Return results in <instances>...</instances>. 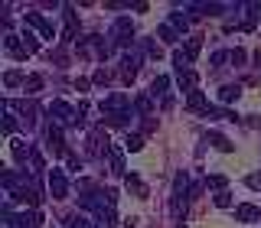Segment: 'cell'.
I'll return each mask as SVG.
<instances>
[{"mask_svg": "<svg viewBox=\"0 0 261 228\" xmlns=\"http://www.w3.org/2000/svg\"><path fill=\"white\" fill-rule=\"evenodd\" d=\"M111 33H114V43L118 46H130L134 43V23H130V16H118Z\"/></svg>", "mask_w": 261, "mask_h": 228, "instance_id": "6da1fadb", "label": "cell"}, {"mask_svg": "<svg viewBox=\"0 0 261 228\" xmlns=\"http://www.w3.org/2000/svg\"><path fill=\"white\" fill-rule=\"evenodd\" d=\"M49 192H53V199H65V195H69V179H65V173L59 166H53L49 169Z\"/></svg>", "mask_w": 261, "mask_h": 228, "instance_id": "7a4b0ae2", "label": "cell"}, {"mask_svg": "<svg viewBox=\"0 0 261 228\" xmlns=\"http://www.w3.org/2000/svg\"><path fill=\"white\" fill-rule=\"evenodd\" d=\"M49 114H53L59 124H79V111L72 108V104H65V101H53L49 104Z\"/></svg>", "mask_w": 261, "mask_h": 228, "instance_id": "3957f363", "label": "cell"}, {"mask_svg": "<svg viewBox=\"0 0 261 228\" xmlns=\"http://www.w3.org/2000/svg\"><path fill=\"white\" fill-rule=\"evenodd\" d=\"M88 153H95V157H101V153H108L111 150V140H108V134H105V127H95L92 134H88Z\"/></svg>", "mask_w": 261, "mask_h": 228, "instance_id": "277c9868", "label": "cell"}, {"mask_svg": "<svg viewBox=\"0 0 261 228\" xmlns=\"http://www.w3.org/2000/svg\"><path fill=\"white\" fill-rule=\"evenodd\" d=\"M101 111L108 114H124V111H130V101H127V95H108V98H101Z\"/></svg>", "mask_w": 261, "mask_h": 228, "instance_id": "5b68a950", "label": "cell"}, {"mask_svg": "<svg viewBox=\"0 0 261 228\" xmlns=\"http://www.w3.org/2000/svg\"><path fill=\"white\" fill-rule=\"evenodd\" d=\"M27 26H30V30H36L43 39H53V36H56L53 23H49V20H43V13H36V10H30V13H27Z\"/></svg>", "mask_w": 261, "mask_h": 228, "instance_id": "8992f818", "label": "cell"}, {"mask_svg": "<svg viewBox=\"0 0 261 228\" xmlns=\"http://www.w3.org/2000/svg\"><path fill=\"white\" fill-rule=\"evenodd\" d=\"M141 62H144L141 52H127L124 59H121V78H124V81H134L137 69H141Z\"/></svg>", "mask_w": 261, "mask_h": 228, "instance_id": "52a82bcc", "label": "cell"}, {"mask_svg": "<svg viewBox=\"0 0 261 228\" xmlns=\"http://www.w3.org/2000/svg\"><path fill=\"white\" fill-rule=\"evenodd\" d=\"M4 49L13 55V59H27V46H23V36H13V33H7L4 36Z\"/></svg>", "mask_w": 261, "mask_h": 228, "instance_id": "ba28073f", "label": "cell"}, {"mask_svg": "<svg viewBox=\"0 0 261 228\" xmlns=\"http://www.w3.org/2000/svg\"><path fill=\"white\" fill-rule=\"evenodd\" d=\"M186 111H193V114H206L209 111V101H206V95H202L199 88L186 95Z\"/></svg>", "mask_w": 261, "mask_h": 228, "instance_id": "9c48e42d", "label": "cell"}, {"mask_svg": "<svg viewBox=\"0 0 261 228\" xmlns=\"http://www.w3.org/2000/svg\"><path fill=\"white\" fill-rule=\"evenodd\" d=\"M235 218L245 222V225H251V222H258V218H261V209L251 206V202H242V206H235Z\"/></svg>", "mask_w": 261, "mask_h": 228, "instance_id": "30bf717a", "label": "cell"}, {"mask_svg": "<svg viewBox=\"0 0 261 228\" xmlns=\"http://www.w3.org/2000/svg\"><path fill=\"white\" fill-rule=\"evenodd\" d=\"M108 163H111L114 176H127L124 173V150H121V147H111V150H108Z\"/></svg>", "mask_w": 261, "mask_h": 228, "instance_id": "8fae6325", "label": "cell"}, {"mask_svg": "<svg viewBox=\"0 0 261 228\" xmlns=\"http://www.w3.org/2000/svg\"><path fill=\"white\" fill-rule=\"evenodd\" d=\"M65 33H62V39H65V43H69V39L72 36H75V33H79V13L75 10H72V7H65Z\"/></svg>", "mask_w": 261, "mask_h": 228, "instance_id": "7c38bea8", "label": "cell"}, {"mask_svg": "<svg viewBox=\"0 0 261 228\" xmlns=\"http://www.w3.org/2000/svg\"><path fill=\"white\" fill-rule=\"evenodd\" d=\"M124 186H127V192H134V195H137V199H147V195H150V192H147V186H144V179H141V176H134V173L124 176Z\"/></svg>", "mask_w": 261, "mask_h": 228, "instance_id": "4fadbf2b", "label": "cell"}, {"mask_svg": "<svg viewBox=\"0 0 261 228\" xmlns=\"http://www.w3.org/2000/svg\"><path fill=\"white\" fill-rule=\"evenodd\" d=\"M176 81H179V88L190 95V92H196V85H199V75H196L193 69H186V72H179V78H176Z\"/></svg>", "mask_w": 261, "mask_h": 228, "instance_id": "5bb4252c", "label": "cell"}, {"mask_svg": "<svg viewBox=\"0 0 261 228\" xmlns=\"http://www.w3.org/2000/svg\"><path fill=\"white\" fill-rule=\"evenodd\" d=\"M167 23H170V26H173V30L179 33V36H183V33L190 30V16H186V13H179V10L170 13V20H167Z\"/></svg>", "mask_w": 261, "mask_h": 228, "instance_id": "9a60e30c", "label": "cell"}, {"mask_svg": "<svg viewBox=\"0 0 261 228\" xmlns=\"http://www.w3.org/2000/svg\"><path fill=\"white\" fill-rule=\"evenodd\" d=\"M23 228H43L46 222H43V212H39V209H30V212H23Z\"/></svg>", "mask_w": 261, "mask_h": 228, "instance_id": "2e32d148", "label": "cell"}, {"mask_svg": "<svg viewBox=\"0 0 261 228\" xmlns=\"http://www.w3.org/2000/svg\"><path fill=\"white\" fill-rule=\"evenodd\" d=\"M46 140H49V147H53L56 153H62V130H59V124H49Z\"/></svg>", "mask_w": 261, "mask_h": 228, "instance_id": "e0dca14e", "label": "cell"}, {"mask_svg": "<svg viewBox=\"0 0 261 228\" xmlns=\"http://www.w3.org/2000/svg\"><path fill=\"white\" fill-rule=\"evenodd\" d=\"M239 95H242V88H235V85H222V88H219V101H222V104L239 101Z\"/></svg>", "mask_w": 261, "mask_h": 228, "instance_id": "ac0fdd59", "label": "cell"}, {"mask_svg": "<svg viewBox=\"0 0 261 228\" xmlns=\"http://www.w3.org/2000/svg\"><path fill=\"white\" fill-rule=\"evenodd\" d=\"M4 85H7V88L27 85V75H23V72H16V69H10V72H4Z\"/></svg>", "mask_w": 261, "mask_h": 228, "instance_id": "d6986e66", "label": "cell"}, {"mask_svg": "<svg viewBox=\"0 0 261 228\" xmlns=\"http://www.w3.org/2000/svg\"><path fill=\"white\" fill-rule=\"evenodd\" d=\"M167 92H170V75H157L153 85H150V95H163V98H167Z\"/></svg>", "mask_w": 261, "mask_h": 228, "instance_id": "ffe728a7", "label": "cell"}, {"mask_svg": "<svg viewBox=\"0 0 261 228\" xmlns=\"http://www.w3.org/2000/svg\"><path fill=\"white\" fill-rule=\"evenodd\" d=\"M134 111H137V114H153L150 95H137V98H134Z\"/></svg>", "mask_w": 261, "mask_h": 228, "instance_id": "44dd1931", "label": "cell"}, {"mask_svg": "<svg viewBox=\"0 0 261 228\" xmlns=\"http://www.w3.org/2000/svg\"><path fill=\"white\" fill-rule=\"evenodd\" d=\"M209 144L216 147V150H222V153H232V140L222 137V134H209Z\"/></svg>", "mask_w": 261, "mask_h": 228, "instance_id": "7402d4cb", "label": "cell"}, {"mask_svg": "<svg viewBox=\"0 0 261 228\" xmlns=\"http://www.w3.org/2000/svg\"><path fill=\"white\" fill-rule=\"evenodd\" d=\"M27 157H33L30 147L23 144V140H13V160H16V163H27Z\"/></svg>", "mask_w": 261, "mask_h": 228, "instance_id": "603a6c76", "label": "cell"}, {"mask_svg": "<svg viewBox=\"0 0 261 228\" xmlns=\"http://www.w3.org/2000/svg\"><path fill=\"white\" fill-rule=\"evenodd\" d=\"M199 49H202V36H190L186 39V55L196 62V55H199Z\"/></svg>", "mask_w": 261, "mask_h": 228, "instance_id": "cb8c5ba5", "label": "cell"}, {"mask_svg": "<svg viewBox=\"0 0 261 228\" xmlns=\"http://www.w3.org/2000/svg\"><path fill=\"white\" fill-rule=\"evenodd\" d=\"M23 88H27V95H39L43 92V75H27V85Z\"/></svg>", "mask_w": 261, "mask_h": 228, "instance_id": "d4e9b609", "label": "cell"}, {"mask_svg": "<svg viewBox=\"0 0 261 228\" xmlns=\"http://www.w3.org/2000/svg\"><path fill=\"white\" fill-rule=\"evenodd\" d=\"M157 36L163 39V43H176V39H179V33H176L173 26H170V23H163V26L157 30Z\"/></svg>", "mask_w": 261, "mask_h": 228, "instance_id": "484cf974", "label": "cell"}, {"mask_svg": "<svg viewBox=\"0 0 261 228\" xmlns=\"http://www.w3.org/2000/svg\"><path fill=\"white\" fill-rule=\"evenodd\" d=\"M190 55H186V49H176V52H173V65H176V69L179 72H186V69H190Z\"/></svg>", "mask_w": 261, "mask_h": 228, "instance_id": "4316f807", "label": "cell"}, {"mask_svg": "<svg viewBox=\"0 0 261 228\" xmlns=\"http://www.w3.org/2000/svg\"><path fill=\"white\" fill-rule=\"evenodd\" d=\"M170 212H173V218H183V215H186V199H183V195H173Z\"/></svg>", "mask_w": 261, "mask_h": 228, "instance_id": "83f0119b", "label": "cell"}, {"mask_svg": "<svg viewBox=\"0 0 261 228\" xmlns=\"http://www.w3.org/2000/svg\"><path fill=\"white\" fill-rule=\"evenodd\" d=\"M144 147V134H127V140H124V150H130V153H137Z\"/></svg>", "mask_w": 261, "mask_h": 228, "instance_id": "f1b7e54d", "label": "cell"}, {"mask_svg": "<svg viewBox=\"0 0 261 228\" xmlns=\"http://www.w3.org/2000/svg\"><path fill=\"white\" fill-rule=\"evenodd\" d=\"M4 134L13 140V134H16V118H13V114H4Z\"/></svg>", "mask_w": 261, "mask_h": 228, "instance_id": "f546056e", "label": "cell"}, {"mask_svg": "<svg viewBox=\"0 0 261 228\" xmlns=\"http://www.w3.org/2000/svg\"><path fill=\"white\" fill-rule=\"evenodd\" d=\"M23 46H27V52H36V49H39V39L27 30V33H23Z\"/></svg>", "mask_w": 261, "mask_h": 228, "instance_id": "4dcf8cb0", "label": "cell"}, {"mask_svg": "<svg viewBox=\"0 0 261 228\" xmlns=\"http://www.w3.org/2000/svg\"><path fill=\"white\" fill-rule=\"evenodd\" d=\"M212 202H216V209H228V206H232V195H228V192H216Z\"/></svg>", "mask_w": 261, "mask_h": 228, "instance_id": "1f68e13d", "label": "cell"}, {"mask_svg": "<svg viewBox=\"0 0 261 228\" xmlns=\"http://www.w3.org/2000/svg\"><path fill=\"white\" fill-rule=\"evenodd\" d=\"M206 186H212V189H225L228 179H225V176H209V179H206Z\"/></svg>", "mask_w": 261, "mask_h": 228, "instance_id": "d6a6232c", "label": "cell"}, {"mask_svg": "<svg viewBox=\"0 0 261 228\" xmlns=\"http://www.w3.org/2000/svg\"><path fill=\"white\" fill-rule=\"evenodd\" d=\"M206 118H212V121H216V118H235V114H228L225 108H212V104H209V111H206Z\"/></svg>", "mask_w": 261, "mask_h": 228, "instance_id": "836d02e7", "label": "cell"}, {"mask_svg": "<svg viewBox=\"0 0 261 228\" xmlns=\"http://www.w3.org/2000/svg\"><path fill=\"white\" fill-rule=\"evenodd\" d=\"M245 186L248 189H261V173H248L245 176Z\"/></svg>", "mask_w": 261, "mask_h": 228, "instance_id": "e575fe53", "label": "cell"}, {"mask_svg": "<svg viewBox=\"0 0 261 228\" xmlns=\"http://www.w3.org/2000/svg\"><path fill=\"white\" fill-rule=\"evenodd\" d=\"M30 163H33V173H36V176H39V173H43V166H46V160H43V157H39V153H33V157H30Z\"/></svg>", "mask_w": 261, "mask_h": 228, "instance_id": "d590c367", "label": "cell"}, {"mask_svg": "<svg viewBox=\"0 0 261 228\" xmlns=\"http://www.w3.org/2000/svg\"><path fill=\"white\" fill-rule=\"evenodd\" d=\"M144 49H147V55H157L160 59V46L153 43V39H144Z\"/></svg>", "mask_w": 261, "mask_h": 228, "instance_id": "8d00e7d4", "label": "cell"}, {"mask_svg": "<svg viewBox=\"0 0 261 228\" xmlns=\"http://www.w3.org/2000/svg\"><path fill=\"white\" fill-rule=\"evenodd\" d=\"M228 59H232L235 65H242L245 62V49H232V52H228Z\"/></svg>", "mask_w": 261, "mask_h": 228, "instance_id": "74e56055", "label": "cell"}, {"mask_svg": "<svg viewBox=\"0 0 261 228\" xmlns=\"http://www.w3.org/2000/svg\"><path fill=\"white\" fill-rule=\"evenodd\" d=\"M108 78H111V75H108V72H105V69H98L92 81H95V85H105V81H108Z\"/></svg>", "mask_w": 261, "mask_h": 228, "instance_id": "f35d334b", "label": "cell"}, {"mask_svg": "<svg viewBox=\"0 0 261 228\" xmlns=\"http://www.w3.org/2000/svg\"><path fill=\"white\" fill-rule=\"evenodd\" d=\"M228 59V52H212V65H225Z\"/></svg>", "mask_w": 261, "mask_h": 228, "instance_id": "ab89813d", "label": "cell"}, {"mask_svg": "<svg viewBox=\"0 0 261 228\" xmlns=\"http://www.w3.org/2000/svg\"><path fill=\"white\" fill-rule=\"evenodd\" d=\"M88 85H92L88 78H79V81H75V88H79V92H88Z\"/></svg>", "mask_w": 261, "mask_h": 228, "instance_id": "60d3db41", "label": "cell"}, {"mask_svg": "<svg viewBox=\"0 0 261 228\" xmlns=\"http://www.w3.org/2000/svg\"><path fill=\"white\" fill-rule=\"evenodd\" d=\"M95 228H105V222H101V225H95Z\"/></svg>", "mask_w": 261, "mask_h": 228, "instance_id": "b9f144b4", "label": "cell"}, {"mask_svg": "<svg viewBox=\"0 0 261 228\" xmlns=\"http://www.w3.org/2000/svg\"><path fill=\"white\" fill-rule=\"evenodd\" d=\"M179 228H186V225H179Z\"/></svg>", "mask_w": 261, "mask_h": 228, "instance_id": "7bdbcfd3", "label": "cell"}]
</instances>
